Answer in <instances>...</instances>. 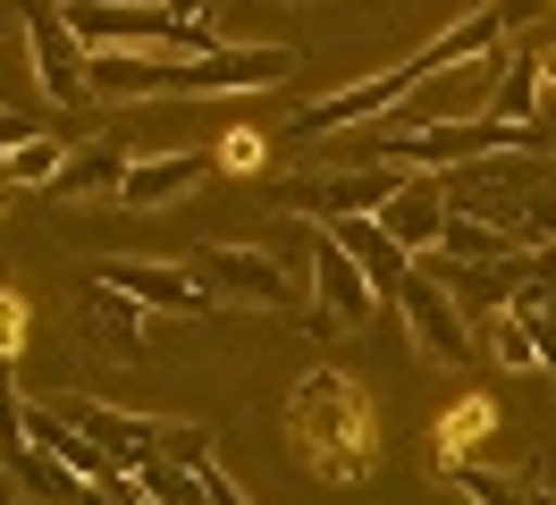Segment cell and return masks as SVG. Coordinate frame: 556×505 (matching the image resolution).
Here are the masks:
<instances>
[{
  "label": "cell",
  "instance_id": "4fadbf2b",
  "mask_svg": "<svg viewBox=\"0 0 556 505\" xmlns=\"http://www.w3.org/2000/svg\"><path fill=\"white\" fill-rule=\"evenodd\" d=\"M497 430H506V421H497V404H489V396H455L447 413H439V430H430V438H439V464H489L481 446Z\"/></svg>",
  "mask_w": 556,
  "mask_h": 505
},
{
  "label": "cell",
  "instance_id": "4316f807",
  "mask_svg": "<svg viewBox=\"0 0 556 505\" xmlns=\"http://www.w3.org/2000/svg\"><path fill=\"white\" fill-rule=\"evenodd\" d=\"M531 60H540V85H556V42H540Z\"/></svg>",
  "mask_w": 556,
  "mask_h": 505
},
{
  "label": "cell",
  "instance_id": "d6986e66",
  "mask_svg": "<svg viewBox=\"0 0 556 505\" xmlns=\"http://www.w3.org/2000/svg\"><path fill=\"white\" fill-rule=\"evenodd\" d=\"M136 505H211V489H203V471H177V464H152L136 471Z\"/></svg>",
  "mask_w": 556,
  "mask_h": 505
},
{
  "label": "cell",
  "instance_id": "44dd1931",
  "mask_svg": "<svg viewBox=\"0 0 556 505\" xmlns=\"http://www.w3.org/2000/svg\"><path fill=\"white\" fill-rule=\"evenodd\" d=\"M161 464L211 471V464H219V455H211V430H194V421H161Z\"/></svg>",
  "mask_w": 556,
  "mask_h": 505
},
{
  "label": "cell",
  "instance_id": "3957f363",
  "mask_svg": "<svg viewBox=\"0 0 556 505\" xmlns=\"http://www.w3.org/2000/svg\"><path fill=\"white\" fill-rule=\"evenodd\" d=\"M194 287L211 303H253V312H295V278L270 262V253H253V244H203L194 253Z\"/></svg>",
  "mask_w": 556,
  "mask_h": 505
},
{
  "label": "cell",
  "instance_id": "f1b7e54d",
  "mask_svg": "<svg viewBox=\"0 0 556 505\" xmlns=\"http://www.w3.org/2000/svg\"><path fill=\"white\" fill-rule=\"evenodd\" d=\"M0 186H9V177H0Z\"/></svg>",
  "mask_w": 556,
  "mask_h": 505
},
{
  "label": "cell",
  "instance_id": "ba28073f",
  "mask_svg": "<svg viewBox=\"0 0 556 505\" xmlns=\"http://www.w3.org/2000/svg\"><path fill=\"white\" fill-rule=\"evenodd\" d=\"M60 413H68V421H76L85 438H93V446H102V455H110L118 471H127V480H136V471L152 464V455H161V421H143V413H127V404H93V396H68Z\"/></svg>",
  "mask_w": 556,
  "mask_h": 505
},
{
  "label": "cell",
  "instance_id": "5b68a950",
  "mask_svg": "<svg viewBox=\"0 0 556 505\" xmlns=\"http://www.w3.org/2000/svg\"><path fill=\"white\" fill-rule=\"evenodd\" d=\"M421 93V60L405 67H380V76H363V85H346V93L313 101L304 118H295V135H338V127H388V110H405V101Z\"/></svg>",
  "mask_w": 556,
  "mask_h": 505
},
{
  "label": "cell",
  "instance_id": "8fae6325",
  "mask_svg": "<svg viewBox=\"0 0 556 505\" xmlns=\"http://www.w3.org/2000/svg\"><path fill=\"white\" fill-rule=\"evenodd\" d=\"M211 168H219L211 152H143V161L127 168V186H118V202H127V211H161V202L194 194V186H203Z\"/></svg>",
  "mask_w": 556,
  "mask_h": 505
},
{
  "label": "cell",
  "instance_id": "e0dca14e",
  "mask_svg": "<svg viewBox=\"0 0 556 505\" xmlns=\"http://www.w3.org/2000/svg\"><path fill=\"white\" fill-rule=\"evenodd\" d=\"M447 489L464 505H548V497H531L522 480H506L497 464H447Z\"/></svg>",
  "mask_w": 556,
  "mask_h": 505
},
{
  "label": "cell",
  "instance_id": "83f0119b",
  "mask_svg": "<svg viewBox=\"0 0 556 505\" xmlns=\"http://www.w3.org/2000/svg\"><path fill=\"white\" fill-rule=\"evenodd\" d=\"M0 211H9V194H0Z\"/></svg>",
  "mask_w": 556,
  "mask_h": 505
},
{
  "label": "cell",
  "instance_id": "ffe728a7",
  "mask_svg": "<svg viewBox=\"0 0 556 505\" xmlns=\"http://www.w3.org/2000/svg\"><path fill=\"white\" fill-rule=\"evenodd\" d=\"M481 337H489V363H497V370H540V337L522 329L515 312H506V320H489Z\"/></svg>",
  "mask_w": 556,
  "mask_h": 505
},
{
  "label": "cell",
  "instance_id": "9c48e42d",
  "mask_svg": "<svg viewBox=\"0 0 556 505\" xmlns=\"http://www.w3.org/2000/svg\"><path fill=\"white\" fill-rule=\"evenodd\" d=\"M102 287L110 295L143 303V312H203V287H194V269H169V262H102Z\"/></svg>",
  "mask_w": 556,
  "mask_h": 505
},
{
  "label": "cell",
  "instance_id": "7a4b0ae2",
  "mask_svg": "<svg viewBox=\"0 0 556 505\" xmlns=\"http://www.w3.org/2000/svg\"><path fill=\"white\" fill-rule=\"evenodd\" d=\"M556 186V161H540V152H497V161H472L455 168V177H439V194H447V211H464V219H489L497 236H522V211Z\"/></svg>",
  "mask_w": 556,
  "mask_h": 505
},
{
  "label": "cell",
  "instance_id": "6da1fadb",
  "mask_svg": "<svg viewBox=\"0 0 556 505\" xmlns=\"http://www.w3.org/2000/svg\"><path fill=\"white\" fill-rule=\"evenodd\" d=\"M287 446L320 480H363L380 464V413L363 404L346 370H313V379H295V404H287Z\"/></svg>",
  "mask_w": 556,
  "mask_h": 505
},
{
  "label": "cell",
  "instance_id": "7402d4cb",
  "mask_svg": "<svg viewBox=\"0 0 556 505\" xmlns=\"http://www.w3.org/2000/svg\"><path fill=\"white\" fill-rule=\"evenodd\" d=\"M211 161L228 168V177H253V168L270 161V135H262V127H228L219 143H211Z\"/></svg>",
  "mask_w": 556,
  "mask_h": 505
},
{
  "label": "cell",
  "instance_id": "d4e9b609",
  "mask_svg": "<svg viewBox=\"0 0 556 505\" xmlns=\"http://www.w3.org/2000/svg\"><path fill=\"white\" fill-rule=\"evenodd\" d=\"M203 489H211V505H244V489H237V480H228V471H219V464L203 471Z\"/></svg>",
  "mask_w": 556,
  "mask_h": 505
},
{
  "label": "cell",
  "instance_id": "2e32d148",
  "mask_svg": "<svg viewBox=\"0 0 556 505\" xmlns=\"http://www.w3.org/2000/svg\"><path fill=\"white\" fill-rule=\"evenodd\" d=\"M522 244L515 236H497L489 219H464V211H447V236H439V253L430 262H455V269H489V262H515Z\"/></svg>",
  "mask_w": 556,
  "mask_h": 505
},
{
  "label": "cell",
  "instance_id": "8992f818",
  "mask_svg": "<svg viewBox=\"0 0 556 505\" xmlns=\"http://www.w3.org/2000/svg\"><path fill=\"white\" fill-rule=\"evenodd\" d=\"M380 312L388 303L371 295V278L354 269V253L329 228H313V320H329V329H371Z\"/></svg>",
  "mask_w": 556,
  "mask_h": 505
},
{
  "label": "cell",
  "instance_id": "9a60e30c",
  "mask_svg": "<svg viewBox=\"0 0 556 505\" xmlns=\"http://www.w3.org/2000/svg\"><path fill=\"white\" fill-rule=\"evenodd\" d=\"M127 152H110V143H76L68 168H60V186H51V202H76V194H118L127 186Z\"/></svg>",
  "mask_w": 556,
  "mask_h": 505
},
{
  "label": "cell",
  "instance_id": "277c9868",
  "mask_svg": "<svg viewBox=\"0 0 556 505\" xmlns=\"http://www.w3.org/2000/svg\"><path fill=\"white\" fill-rule=\"evenodd\" d=\"M17 34H26V60H35L42 101H60V110L93 101V51L68 34V17H60V9H26V17H17Z\"/></svg>",
  "mask_w": 556,
  "mask_h": 505
},
{
  "label": "cell",
  "instance_id": "52a82bcc",
  "mask_svg": "<svg viewBox=\"0 0 556 505\" xmlns=\"http://www.w3.org/2000/svg\"><path fill=\"white\" fill-rule=\"evenodd\" d=\"M396 320L414 329V345L430 354V363H464V354H472V320L455 312V295L439 287V269H430V262H414L405 295H396Z\"/></svg>",
  "mask_w": 556,
  "mask_h": 505
},
{
  "label": "cell",
  "instance_id": "cb8c5ba5",
  "mask_svg": "<svg viewBox=\"0 0 556 505\" xmlns=\"http://www.w3.org/2000/svg\"><path fill=\"white\" fill-rule=\"evenodd\" d=\"M26 143H42V127L26 118V110H0V177H9V161H17Z\"/></svg>",
  "mask_w": 556,
  "mask_h": 505
},
{
  "label": "cell",
  "instance_id": "5bb4252c",
  "mask_svg": "<svg viewBox=\"0 0 556 505\" xmlns=\"http://www.w3.org/2000/svg\"><path fill=\"white\" fill-rule=\"evenodd\" d=\"M540 60L531 51H506V67H497V93H489V118L497 127H522V135H540Z\"/></svg>",
  "mask_w": 556,
  "mask_h": 505
},
{
  "label": "cell",
  "instance_id": "30bf717a",
  "mask_svg": "<svg viewBox=\"0 0 556 505\" xmlns=\"http://www.w3.org/2000/svg\"><path fill=\"white\" fill-rule=\"evenodd\" d=\"M329 236H338V244L354 253V269L371 278V295H380L388 312H396V295H405V278H414V253H405V244H396V236H388L380 219H338Z\"/></svg>",
  "mask_w": 556,
  "mask_h": 505
},
{
  "label": "cell",
  "instance_id": "484cf974",
  "mask_svg": "<svg viewBox=\"0 0 556 505\" xmlns=\"http://www.w3.org/2000/svg\"><path fill=\"white\" fill-rule=\"evenodd\" d=\"M76 505H136V480H127V489H85Z\"/></svg>",
  "mask_w": 556,
  "mask_h": 505
},
{
  "label": "cell",
  "instance_id": "7c38bea8",
  "mask_svg": "<svg viewBox=\"0 0 556 505\" xmlns=\"http://www.w3.org/2000/svg\"><path fill=\"white\" fill-rule=\"evenodd\" d=\"M380 228L396 236L414 262H430V253H439V236H447V194H439V177H414V186L380 211Z\"/></svg>",
  "mask_w": 556,
  "mask_h": 505
},
{
  "label": "cell",
  "instance_id": "ac0fdd59",
  "mask_svg": "<svg viewBox=\"0 0 556 505\" xmlns=\"http://www.w3.org/2000/svg\"><path fill=\"white\" fill-rule=\"evenodd\" d=\"M85 312H93V329H102L110 345H127V354H136V345H143V320H152V312H143V303H127V295H110L102 278H93V287H85Z\"/></svg>",
  "mask_w": 556,
  "mask_h": 505
},
{
  "label": "cell",
  "instance_id": "603a6c76",
  "mask_svg": "<svg viewBox=\"0 0 556 505\" xmlns=\"http://www.w3.org/2000/svg\"><path fill=\"white\" fill-rule=\"evenodd\" d=\"M26 337H35V295H26L17 278H0V363H9Z\"/></svg>",
  "mask_w": 556,
  "mask_h": 505
}]
</instances>
